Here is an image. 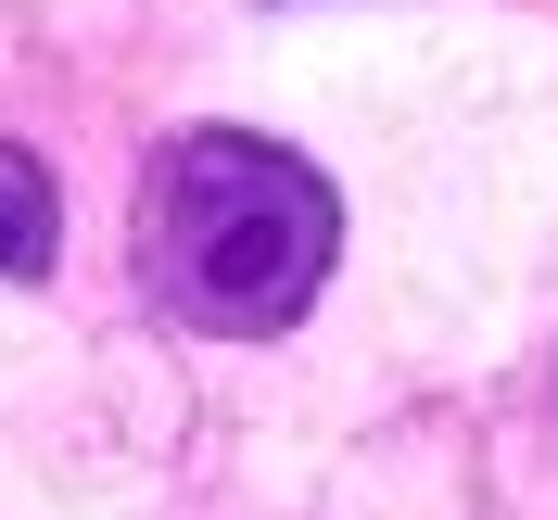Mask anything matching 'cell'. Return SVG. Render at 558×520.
Listing matches in <instances>:
<instances>
[{
	"mask_svg": "<svg viewBox=\"0 0 558 520\" xmlns=\"http://www.w3.org/2000/svg\"><path fill=\"white\" fill-rule=\"evenodd\" d=\"M64 242V204H51V166L26 140H0V279H38Z\"/></svg>",
	"mask_w": 558,
	"mask_h": 520,
	"instance_id": "7a4b0ae2",
	"label": "cell"
},
{
	"mask_svg": "<svg viewBox=\"0 0 558 520\" xmlns=\"http://www.w3.org/2000/svg\"><path fill=\"white\" fill-rule=\"evenodd\" d=\"M343 254V204L305 153L254 128H191L166 166L140 178V279L178 330L216 343H279L317 305V279Z\"/></svg>",
	"mask_w": 558,
	"mask_h": 520,
	"instance_id": "6da1fadb",
	"label": "cell"
}]
</instances>
